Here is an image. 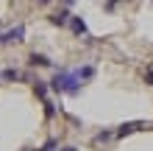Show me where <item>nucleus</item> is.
<instances>
[{"label": "nucleus", "mask_w": 153, "mask_h": 151, "mask_svg": "<svg viewBox=\"0 0 153 151\" xmlns=\"http://www.w3.org/2000/svg\"><path fill=\"white\" fill-rule=\"evenodd\" d=\"M50 90L53 92H64V95H81V73H78V67H59V70H53V78H50Z\"/></svg>", "instance_id": "1"}, {"label": "nucleus", "mask_w": 153, "mask_h": 151, "mask_svg": "<svg viewBox=\"0 0 153 151\" xmlns=\"http://www.w3.org/2000/svg\"><path fill=\"white\" fill-rule=\"evenodd\" d=\"M20 42H25V25L22 23L11 25L8 31H0V45H20Z\"/></svg>", "instance_id": "2"}, {"label": "nucleus", "mask_w": 153, "mask_h": 151, "mask_svg": "<svg viewBox=\"0 0 153 151\" xmlns=\"http://www.w3.org/2000/svg\"><path fill=\"white\" fill-rule=\"evenodd\" d=\"M70 17L73 14H70L67 8H59V11H53L48 20H50V25H56V28H64V25H70Z\"/></svg>", "instance_id": "3"}, {"label": "nucleus", "mask_w": 153, "mask_h": 151, "mask_svg": "<svg viewBox=\"0 0 153 151\" xmlns=\"http://www.w3.org/2000/svg\"><path fill=\"white\" fill-rule=\"evenodd\" d=\"M70 31H73L75 37H86V23H84V17H78V14L70 17Z\"/></svg>", "instance_id": "4"}, {"label": "nucleus", "mask_w": 153, "mask_h": 151, "mask_svg": "<svg viewBox=\"0 0 153 151\" xmlns=\"http://www.w3.org/2000/svg\"><path fill=\"white\" fill-rule=\"evenodd\" d=\"M28 65H31V67H53V62H50V56H45V53H36V50H33L31 56H28Z\"/></svg>", "instance_id": "5"}, {"label": "nucleus", "mask_w": 153, "mask_h": 151, "mask_svg": "<svg viewBox=\"0 0 153 151\" xmlns=\"http://www.w3.org/2000/svg\"><path fill=\"white\" fill-rule=\"evenodd\" d=\"M0 76H3V81H20V78H22V73H20L17 67H6Z\"/></svg>", "instance_id": "6"}, {"label": "nucleus", "mask_w": 153, "mask_h": 151, "mask_svg": "<svg viewBox=\"0 0 153 151\" xmlns=\"http://www.w3.org/2000/svg\"><path fill=\"white\" fill-rule=\"evenodd\" d=\"M33 92H36L42 101H48V81H39L36 78V81H33Z\"/></svg>", "instance_id": "7"}, {"label": "nucleus", "mask_w": 153, "mask_h": 151, "mask_svg": "<svg viewBox=\"0 0 153 151\" xmlns=\"http://www.w3.org/2000/svg\"><path fill=\"white\" fill-rule=\"evenodd\" d=\"M142 126V123H123L120 129H117V137H125V134H131V131H137Z\"/></svg>", "instance_id": "8"}, {"label": "nucleus", "mask_w": 153, "mask_h": 151, "mask_svg": "<svg viewBox=\"0 0 153 151\" xmlns=\"http://www.w3.org/2000/svg\"><path fill=\"white\" fill-rule=\"evenodd\" d=\"M78 73H81V81H89V78L95 76V65H84V67H78Z\"/></svg>", "instance_id": "9"}, {"label": "nucleus", "mask_w": 153, "mask_h": 151, "mask_svg": "<svg viewBox=\"0 0 153 151\" xmlns=\"http://www.w3.org/2000/svg\"><path fill=\"white\" fill-rule=\"evenodd\" d=\"M42 104H45V118L53 120V118H56V104H53V101H42Z\"/></svg>", "instance_id": "10"}, {"label": "nucleus", "mask_w": 153, "mask_h": 151, "mask_svg": "<svg viewBox=\"0 0 153 151\" xmlns=\"http://www.w3.org/2000/svg\"><path fill=\"white\" fill-rule=\"evenodd\" d=\"M111 140V131H100V134H95V143L100 146V143H109Z\"/></svg>", "instance_id": "11"}, {"label": "nucleus", "mask_w": 153, "mask_h": 151, "mask_svg": "<svg viewBox=\"0 0 153 151\" xmlns=\"http://www.w3.org/2000/svg\"><path fill=\"white\" fill-rule=\"evenodd\" d=\"M73 3H75V0H61V6H64L67 11H70V8H73Z\"/></svg>", "instance_id": "12"}, {"label": "nucleus", "mask_w": 153, "mask_h": 151, "mask_svg": "<svg viewBox=\"0 0 153 151\" xmlns=\"http://www.w3.org/2000/svg\"><path fill=\"white\" fill-rule=\"evenodd\" d=\"M117 3H120V0H109V3H106V8H109V11H111V8H114Z\"/></svg>", "instance_id": "13"}, {"label": "nucleus", "mask_w": 153, "mask_h": 151, "mask_svg": "<svg viewBox=\"0 0 153 151\" xmlns=\"http://www.w3.org/2000/svg\"><path fill=\"white\" fill-rule=\"evenodd\" d=\"M145 78H148V81L153 84V70H148V73H145Z\"/></svg>", "instance_id": "14"}, {"label": "nucleus", "mask_w": 153, "mask_h": 151, "mask_svg": "<svg viewBox=\"0 0 153 151\" xmlns=\"http://www.w3.org/2000/svg\"><path fill=\"white\" fill-rule=\"evenodd\" d=\"M59 151H78L75 146H64V148H59Z\"/></svg>", "instance_id": "15"}, {"label": "nucleus", "mask_w": 153, "mask_h": 151, "mask_svg": "<svg viewBox=\"0 0 153 151\" xmlns=\"http://www.w3.org/2000/svg\"><path fill=\"white\" fill-rule=\"evenodd\" d=\"M48 3H53V0H36V6H48Z\"/></svg>", "instance_id": "16"}]
</instances>
